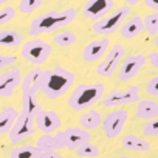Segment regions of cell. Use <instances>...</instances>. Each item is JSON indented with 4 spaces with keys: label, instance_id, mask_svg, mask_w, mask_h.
Returning <instances> with one entry per match:
<instances>
[{
    "label": "cell",
    "instance_id": "4",
    "mask_svg": "<svg viewBox=\"0 0 158 158\" xmlns=\"http://www.w3.org/2000/svg\"><path fill=\"white\" fill-rule=\"evenodd\" d=\"M129 14H130V6L129 5H124V6H119L116 10H112L102 19L95 20L93 25H92V30L96 34H102V36L113 34V33L118 31V28H121V25L124 23V20L127 19Z\"/></svg>",
    "mask_w": 158,
    "mask_h": 158
},
{
    "label": "cell",
    "instance_id": "3",
    "mask_svg": "<svg viewBox=\"0 0 158 158\" xmlns=\"http://www.w3.org/2000/svg\"><path fill=\"white\" fill-rule=\"evenodd\" d=\"M106 85L102 82L95 84H77L76 89L68 96V107L74 112H82L84 109H89L90 106L99 102L104 98Z\"/></svg>",
    "mask_w": 158,
    "mask_h": 158
},
{
    "label": "cell",
    "instance_id": "32",
    "mask_svg": "<svg viewBox=\"0 0 158 158\" xmlns=\"http://www.w3.org/2000/svg\"><path fill=\"white\" fill-rule=\"evenodd\" d=\"M146 92L150 96H158V76H153L146 84Z\"/></svg>",
    "mask_w": 158,
    "mask_h": 158
},
{
    "label": "cell",
    "instance_id": "19",
    "mask_svg": "<svg viewBox=\"0 0 158 158\" xmlns=\"http://www.w3.org/2000/svg\"><path fill=\"white\" fill-rule=\"evenodd\" d=\"M79 124H81V127L85 129V130H95L99 126H102V115L98 110L90 109L79 116Z\"/></svg>",
    "mask_w": 158,
    "mask_h": 158
},
{
    "label": "cell",
    "instance_id": "13",
    "mask_svg": "<svg viewBox=\"0 0 158 158\" xmlns=\"http://www.w3.org/2000/svg\"><path fill=\"white\" fill-rule=\"evenodd\" d=\"M22 81V71L20 68H10L0 74V98L11 96Z\"/></svg>",
    "mask_w": 158,
    "mask_h": 158
},
{
    "label": "cell",
    "instance_id": "37",
    "mask_svg": "<svg viewBox=\"0 0 158 158\" xmlns=\"http://www.w3.org/2000/svg\"><path fill=\"white\" fill-rule=\"evenodd\" d=\"M126 2H127V5H129V6H132V5H136V3H139L141 0H126Z\"/></svg>",
    "mask_w": 158,
    "mask_h": 158
},
{
    "label": "cell",
    "instance_id": "26",
    "mask_svg": "<svg viewBox=\"0 0 158 158\" xmlns=\"http://www.w3.org/2000/svg\"><path fill=\"white\" fill-rule=\"evenodd\" d=\"M99 153H101L99 147L90 141L84 143L82 146H79L76 149V155L79 158H96V156H99Z\"/></svg>",
    "mask_w": 158,
    "mask_h": 158
},
{
    "label": "cell",
    "instance_id": "25",
    "mask_svg": "<svg viewBox=\"0 0 158 158\" xmlns=\"http://www.w3.org/2000/svg\"><path fill=\"white\" fill-rule=\"evenodd\" d=\"M11 158H40V150L36 146H17L11 149Z\"/></svg>",
    "mask_w": 158,
    "mask_h": 158
},
{
    "label": "cell",
    "instance_id": "8",
    "mask_svg": "<svg viewBox=\"0 0 158 158\" xmlns=\"http://www.w3.org/2000/svg\"><path fill=\"white\" fill-rule=\"evenodd\" d=\"M127 121H129V112L127 110L116 109V110L109 112L106 115V118H102V130H104L106 138H109V139L118 138L123 133Z\"/></svg>",
    "mask_w": 158,
    "mask_h": 158
},
{
    "label": "cell",
    "instance_id": "40",
    "mask_svg": "<svg viewBox=\"0 0 158 158\" xmlns=\"http://www.w3.org/2000/svg\"><path fill=\"white\" fill-rule=\"evenodd\" d=\"M119 158H132V156H129V155H121Z\"/></svg>",
    "mask_w": 158,
    "mask_h": 158
},
{
    "label": "cell",
    "instance_id": "39",
    "mask_svg": "<svg viewBox=\"0 0 158 158\" xmlns=\"http://www.w3.org/2000/svg\"><path fill=\"white\" fill-rule=\"evenodd\" d=\"M6 2H8V0H0V6H2V5H5Z\"/></svg>",
    "mask_w": 158,
    "mask_h": 158
},
{
    "label": "cell",
    "instance_id": "12",
    "mask_svg": "<svg viewBox=\"0 0 158 158\" xmlns=\"http://www.w3.org/2000/svg\"><path fill=\"white\" fill-rule=\"evenodd\" d=\"M115 8V0H87L82 13L90 20H99Z\"/></svg>",
    "mask_w": 158,
    "mask_h": 158
},
{
    "label": "cell",
    "instance_id": "14",
    "mask_svg": "<svg viewBox=\"0 0 158 158\" xmlns=\"http://www.w3.org/2000/svg\"><path fill=\"white\" fill-rule=\"evenodd\" d=\"M109 47H110V39L109 37H101V39H96V40H92L85 45L84 51H82V59L85 62H99L104 54L109 51Z\"/></svg>",
    "mask_w": 158,
    "mask_h": 158
},
{
    "label": "cell",
    "instance_id": "1",
    "mask_svg": "<svg viewBox=\"0 0 158 158\" xmlns=\"http://www.w3.org/2000/svg\"><path fill=\"white\" fill-rule=\"evenodd\" d=\"M76 16H77L76 8H65L60 11L45 13V14L37 16L31 20L28 34L31 37H36L39 34H44V33H53V31L64 28V27L70 25L71 22H74Z\"/></svg>",
    "mask_w": 158,
    "mask_h": 158
},
{
    "label": "cell",
    "instance_id": "17",
    "mask_svg": "<svg viewBox=\"0 0 158 158\" xmlns=\"http://www.w3.org/2000/svg\"><path fill=\"white\" fill-rule=\"evenodd\" d=\"M144 30V22H143V17L141 16H133L130 17L129 20H124V23L121 25V37L130 40V39H135L136 36H139Z\"/></svg>",
    "mask_w": 158,
    "mask_h": 158
},
{
    "label": "cell",
    "instance_id": "10",
    "mask_svg": "<svg viewBox=\"0 0 158 158\" xmlns=\"http://www.w3.org/2000/svg\"><path fill=\"white\" fill-rule=\"evenodd\" d=\"M146 60H147V57L141 53L124 57L121 62V68H118V79L123 82L133 79L141 71V68L146 65Z\"/></svg>",
    "mask_w": 158,
    "mask_h": 158
},
{
    "label": "cell",
    "instance_id": "18",
    "mask_svg": "<svg viewBox=\"0 0 158 158\" xmlns=\"http://www.w3.org/2000/svg\"><path fill=\"white\" fill-rule=\"evenodd\" d=\"M17 116H19V110L11 107V106H6L0 110V135L10 133Z\"/></svg>",
    "mask_w": 158,
    "mask_h": 158
},
{
    "label": "cell",
    "instance_id": "16",
    "mask_svg": "<svg viewBox=\"0 0 158 158\" xmlns=\"http://www.w3.org/2000/svg\"><path fill=\"white\" fill-rule=\"evenodd\" d=\"M44 74H45V70L40 67H34L33 70H30L28 74L25 76V79L22 81V93L23 95H37V92H40Z\"/></svg>",
    "mask_w": 158,
    "mask_h": 158
},
{
    "label": "cell",
    "instance_id": "29",
    "mask_svg": "<svg viewBox=\"0 0 158 158\" xmlns=\"http://www.w3.org/2000/svg\"><path fill=\"white\" fill-rule=\"evenodd\" d=\"M143 22H144V28L147 30V33L150 36H156V33H158V11L147 14L146 19H143Z\"/></svg>",
    "mask_w": 158,
    "mask_h": 158
},
{
    "label": "cell",
    "instance_id": "15",
    "mask_svg": "<svg viewBox=\"0 0 158 158\" xmlns=\"http://www.w3.org/2000/svg\"><path fill=\"white\" fill-rule=\"evenodd\" d=\"M36 127L42 133H53L62 127V119L54 110H42L36 116Z\"/></svg>",
    "mask_w": 158,
    "mask_h": 158
},
{
    "label": "cell",
    "instance_id": "2",
    "mask_svg": "<svg viewBox=\"0 0 158 158\" xmlns=\"http://www.w3.org/2000/svg\"><path fill=\"white\" fill-rule=\"evenodd\" d=\"M74 81H76V76L73 71L64 67H54L51 70H45L40 92L48 99H57L71 89Z\"/></svg>",
    "mask_w": 158,
    "mask_h": 158
},
{
    "label": "cell",
    "instance_id": "24",
    "mask_svg": "<svg viewBox=\"0 0 158 158\" xmlns=\"http://www.w3.org/2000/svg\"><path fill=\"white\" fill-rule=\"evenodd\" d=\"M36 147L42 152H51V150H59V144H57V139L54 135L51 133H42L39 138H37V143H36Z\"/></svg>",
    "mask_w": 158,
    "mask_h": 158
},
{
    "label": "cell",
    "instance_id": "11",
    "mask_svg": "<svg viewBox=\"0 0 158 158\" xmlns=\"http://www.w3.org/2000/svg\"><path fill=\"white\" fill-rule=\"evenodd\" d=\"M34 118L25 115V113H19L13 129L10 130V141L13 144H17L27 138H30L34 133Z\"/></svg>",
    "mask_w": 158,
    "mask_h": 158
},
{
    "label": "cell",
    "instance_id": "27",
    "mask_svg": "<svg viewBox=\"0 0 158 158\" xmlns=\"http://www.w3.org/2000/svg\"><path fill=\"white\" fill-rule=\"evenodd\" d=\"M53 42L56 45H59V47H70V45L77 42V36L73 31H67L65 30V31H60V33L54 34L53 36Z\"/></svg>",
    "mask_w": 158,
    "mask_h": 158
},
{
    "label": "cell",
    "instance_id": "34",
    "mask_svg": "<svg viewBox=\"0 0 158 158\" xmlns=\"http://www.w3.org/2000/svg\"><path fill=\"white\" fill-rule=\"evenodd\" d=\"M147 60H149V64H150L153 68H158V51H152V53L147 56Z\"/></svg>",
    "mask_w": 158,
    "mask_h": 158
},
{
    "label": "cell",
    "instance_id": "31",
    "mask_svg": "<svg viewBox=\"0 0 158 158\" xmlns=\"http://www.w3.org/2000/svg\"><path fill=\"white\" fill-rule=\"evenodd\" d=\"M143 133L146 136H158V116L149 119L144 127H143Z\"/></svg>",
    "mask_w": 158,
    "mask_h": 158
},
{
    "label": "cell",
    "instance_id": "21",
    "mask_svg": "<svg viewBox=\"0 0 158 158\" xmlns=\"http://www.w3.org/2000/svg\"><path fill=\"white\" fill-rule=\"evenodd\" d=\"M135 116L138 119H152V118L158 116V104L155 101H152V99L138 101V107H136Z\"/></svg>",
    "mask_w": 158,
    "mask_h": 158
},
{
    "label": "cell",
    "instance_id": "20",
    "mask_svg": "<svg viewBox=\"0 0 158 158\" xmlns=\"http://www.w3.org/2000/svg\"><path fill=\"white\" fill-rule=\"evenodd\" d=\"M121 144L126 150H132V152H147V150H150V144L146 139H143L136 135H124L121 138Z\"/></svg>",
    "mask_w": 158,
    "mask_h": 158
},
{
    "label": "cell",
    "instance_id": "30",
    "mask_svg": "<svg viewBox=\"0 0 158 158\" xmlns=\"http://www.w3.org/2000/svg\"><path fill=\"white\" fill-rule=\"evenodd\" d=\"M16 14H17V10L14 6H5V8H2V10H0V27L6 25L11 20H14L16 19Z\"/></svg>",
    "mask_w": 158,
    "mask_h": 158
},
{
    "label": "cell",
    "instance_id": "41",
    "mask_svg": "<svg viewBox=\"0 0 158 158\" xmlns=\"http://www.w3.org/2000/svg\"><path fill=\"white\" fill-rule=\"evenodd\" d=\"M59 2H68V0H59Z\"/></svg>",
    "mask_w": 158,
    "mask_h": 158
},
{
    "label": "cell",
    "instance_id": "28",
    "mask_svg": "<svg viewBox=\"0 0 158 158\" xmlns=\"http://www.w3.org/2000/svg\"><path fill=\"white\" fill-rule=\"evenodd\" d=\"M44 3V0H19V6L17 10L22 14H31L36 10H39Z\"/></svg>",
    "mask_w": 158,
    "mask_h": 158
},
{
    "label": "cell",
    "instance_id": "23",
    "mask_svg": "<svg viewBox=\"0 0 158 158\" xmlns=\"http://www.w3.org/2000/svg\"><path fill=\"white\" fill-rule=\"evenodd\" d=\"M22 44V36L17 30H0V47L16 48Z\"/></svg>",
    "mask_w": 158,
    "mask_h": 158
},
{
    "label": "cell",
    "instance_id": "6",
    "mask_svg": "<svg viewBox=\"0 0 158 158\" xmlns=\"http://www.w3.org/2000/svg\"><path fill=\"white\" fill-rule=\"evenodd\" d=\"M59 144V149H68V150H76L79 146L92 139V133L82 127H67L64 130H57L54 135Z\"/></svg>",
    "mask_w": 158,
    "mask_h": 158
},
{
    "label": "cell",
    "instance_id": "22",
    "mask_svg": "<svg viewBox=\"0 0 158 158\" xmlns=\"http://www.w3.org/2000/svg\"><path fill=\"white\" fill-rule=\"evenodd\" d=\"M42 110L44 109L39 104L36 95H23L22 96V113H25L31 118H36Z\"/></svg>",
    "mask_w": 158,
    "mask_h": 158
},
{
    "label": "cell",
    "instance_id": "7",
    "mask_svg": "<svg viewBox=\"0 0 158 158\" xmlns=\"http://www.w3.org/2000/svg\"><path fill=\"white\" fill-rule=\"evenodd\" d=\"M126 54V48L121 44H115L106 54L104 57L99 60L98 67H96V73L101 77H110L115 74V71H118L119 64L123 62Z\"/></svg>",
    "mask_w": 158,
    "mask_h": 158
},
{
    "label": "cell",
    "instance_id": "38",
    "mask_svg": "<svg viewBox=\"0 0 158 158\" xmlns=\"http://www.w3.org/2000/svg\"><path fill=\"white\" fill-rule=\"evenodd\" d=\"M155 45L158 47V33H156V36H155Z\"/></svg>",
    "mask_w": 158,
    "mask_h": 158
},
{
    "label": "cell",
    "instance_id": "9",
    "mask_svg": "<svg viewBox=\"0 0 158 158\" xmlns=\"http://www.w3.org/2000/svg\"><path fill=\"white\" fill-rule=\"evenodd\" d=\"M139 101V87L138 85H130L124 92L121 90H112L107 96L101 99V104L104 107H119L124 104H132Z\"/></svg>",
    "mask_w": 158,
    "mask_h": 158
},
{
    "label": "cell",
    "instance_id": "35",
    "mask_svg": "<svg viewBox=\"0 0 158 158\" xmlns=\"http://www.w3.org/2000/svg\"><path fill=\"white\" fill-rule=\"evenodd\" d=\"M40 158H65V156H62L57 150H51V152H42Z\"/></svg>",
    "mask_w": 158,
    "mask_h": 158
},
{
    "label": "cell",
    "instance_id": "33",
    "mask_svg": "<svg viewBox=\"0 0 158 158\" xmlns=\"http://www.w3.org/2000/svg\"><path fill=\"white\" fill-rule=\"evenodd\" d=\"M16 56H6V54H0V70L5 68V67H10L16 62Z\"/></svg>",
    "mask_w": 158,
    "mask_h": 158
},
{
    "label": "cell",
    "instance_id": "5",
    "mask_svg": "<svg viewBox=\"0 0 158 158\" xmlns=\"http://www.w3.org/2000/svg\"><path fill=\"white\" fill-rule=\"evenodd\" d=\"M51 53H53V47L48 42L37 37L27 40L22 47V57L36 67H40L42 64H45L48 57L51 56Z\"/></svg>",
    "mask_w": 158,
    "mask_h": 158
},
{
    "label": "cell",
    "instance_id": "36",
    "mask_svg": "<svg viewBox=\"0 0 158 158\" xmlns=\"http://www.w3.org/2000/svg\"><path fill=\"white\" fill-rule=\"evenodd\" d=\"M144 3L147 8L153 10V11H158V0H144Z\"/></svg>",
    "mask_w": 158,
    "mask_h": 158
}]
</instances>
